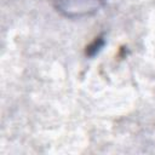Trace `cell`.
<instances>
[{
  "instance_id": "6da1fadb",
  "label": "cell",
  "mask_w": 155,
  "mask_h": 155,
  "mask_svg": "<svg viewBox=\"0 0 155 155\" xmlns=\"http://www.w3.org/2000/svg\"><path fill=\"white\" fill-rule=\"evenodd\" d=\"M59 11L68 16L88 15L96 11L104 0H53Z\"/></svg>"
}]
</instances>
